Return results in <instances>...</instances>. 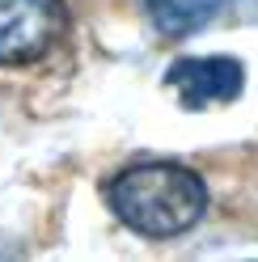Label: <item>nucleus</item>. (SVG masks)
I'll return each mask as SVG.
<instances>
[{
    "instance_id": "nucleus-2",
    "label": "nucleus",
    "mask_w": 258,
    "mask_h": 262,
    "mask_svg": "<svg viewBox=\"0 0 258 262\" xmlns=\"http://www.w3.org/2000/svg\"><path fill=\"white\" fill-rule=\"evenodd\" d=\"M68 30L59 0H0V63L22 68L55 51Z\"/></svg>"
},
{
    "instance_id": "nucleus-4",
    "label": "nucleus",
    "mask_w": 258,
    "mask_h": 262,
    "mask_svg": "<svg viewBox=\"0 0 258 262\" xmlns=\"http://www.w3.org/2000/svg\"><path fill=\"white\" fill-rule=\"evenodd\" d=\"M237 0H144L153 26L161 30L165 38H182L190 30L207 26L212 17H220L224 9H233Z\"/></svg>"
},
{
    "instance_id": "nucleus-1",
    "label": "nucleus",
    "mask_w": 258,
    "mask_h": 262,
    "mask_svg": "<svg viewBox=\"0 0 258 262\" xmlns=\"http://www.w3.org/2000/svg\"><path fill=\"white\" fill-rule=\"evenodd\" d=\"M110 211L140 237H178L207 211V186L199 173L174 161H144L123 169L106 186Z\"/></svg>"
},
{
    "instance_id": "nucleus-3",
    "label": "nucleus",
    "mask_w": 258,
    "mask_h": 262,
    "mask_svg": "<svg viewBox=\"0 0 258 262\" xmlns=\"http://www.w3.org/2000/svg\"><path fill=\"white\" fill-rule=\"evenodd\" d=\"M165 85L178 93V102L186 110L220 106L246 89V63L237 55H182L169 63Z\"/></svg>"
}]
</instances>
